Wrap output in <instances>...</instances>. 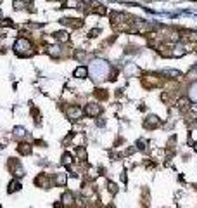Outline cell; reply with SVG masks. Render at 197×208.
I'll return each mask as SVG.
<instances>
[{
    "label": "cell",
    "mask_w": 197,
    "mask_h": 208,
    "mask_svg": "<svg viewBox=\"0 0 197 208\" xmlns=\"http://www.w3.org/2000/svg\"><path fill=\"white\" fill-rule=\"evenodd\" d=\"M185 35H187V38H189V40L197 42V33H195V31H185Z\"/></svg>",
    "instance_id": "cell-20"
},
{
    "label": "cell",
    "mask_w": 197,
    "mask_h": 208,
    "mask_svg": "<svg viewBox=\"0 0 197 208\" xmlns=\"http://www.w3.org/2000/svg\"><path fill=\"white\" fill-rule=\"evenodd\" d=\"M73 201H75V196H73V193L66 191V193L62 194V203H64V206H66V205H73Z\"/></svg>",
    "instance_id": "cell-10"
},
{
    "label": "cell",
    "mask_w": 197,
    "mask_h": 208,
    "mask_svg": "<svg viewBox=\"0 0 197 208\" xmlns=\"http://www.w3.org/2000/svg\"><path fill=\"white\" fill-rule=\"evenodd\" d=\"M66 113L71 120H78L80 116H81V109H80L78 106H69V108L66 109Z\"/></svg>",
    "instance_id": "cell-3"
},
{
    "label": "cell",
    "mask_w": 197,
    "mask_h": 208,
    "mask_svg": "<svg viewBox=\"0 0 197 208\" xmlns=\"http://www.w3.org/2000/svg\"><path fill=\"white\" fill-rule=\"evenodd\" d=\"M76 154H78V158H81V161L86 160V149L83 148V146H78V149H76Z\"/></svg>",
    "instance_id": "cell-14"
},
{
    "label": "cell",
    "mask_w": 197,
    "mask_h": 208,
    "mask_svg": "<svg viewBox=\"0 0 197 208\" xmlns=\"http://www.w3.org/2000/svg\"><path fill=\"white\" fill-rule=\"evenodd\" d=\"M19 189H21V182H19L17 179H14V180L9 182V189H7V193H9V194L16 193V191H19Z\"/></svg>",
    "instance_id": "cell-6"
},
{
    "label": "cell",
    "mask_w": 197,
    "mask_h": 208,
    "mask_svg": "<svg viewBox=\"0 0 197 208\" xmlns=\"http://www.w3.org/2000/svg\"><path fill=\"white\" fill-rule=\"evenodd\" d=\"M85 113H86L88 116H92V118H95V116H99V115L102 113V108L99 106V104H95V102H90V104H86Z\"/></svg>",
    "instance_id": "cell-2"
},
{
    "label": "cell",
    "mask_w": 197,
    "mask_h": 208,
    "mask_svg": "<svg viewBox=\"0 0 197 208\" xmlns=\"http://www.w3.org/2000/svg\"><path fill=\"white\" fill-rule=\"evenodd\" d=\"M66 180H67V179H66V175H64V174H59L56 177V184H57V186H64V184H66Z\"/></svg>",
    "instance_id": "cell-16"
},
{
    "label": "cell",
    "mask_w": 197,
    "mask_h": 208,
    "mask_svg": "<svg viewBox=\"0 0 197 208\" xmlns=\"http://www.w3.org/2000/svg\"><path fill=\"white\" fill-rule=\"evenodd\" d=\"M35 186H38V187H48V177H47V174H40L38 177H35Z\"/></svg>",
    "instance_id": "cell-4"
},
{
    "label": "cell",
    "mask_w": 197,
    "mask_h": 208,
    "mask_svg": "<svg viewBox=\"0 0 197 208\" xmlns=\"http://www.w3.org/2000/svg\"><path fill=\"white\" fill-rule=\"evenodd\" d=\"M107 187H109V191H111L112 194H116V193H118V186H116L114 182H107Z\"/></svg>",
    "instance_id": "cell-21"
},
{
    "label": "cell",
    "mask_w": 197,
    "mask_h": 208,
    "mask_svg": "<svg viewBox=\"0 0 197 208\" xmlns=\"http://www.w3.org/2000/svg\"><path fill=\"white\" fill-rule=\"evenodd\" d=\"M17 151H19V154L28 156V154H31V151H33V146L28 144V142H21V144L17 146Z\"/></svg>",
    "instance_id": "cell-5"
},
{
    "label": "cell",
    "mask_w": 197,
    "mask_h": 208,
    "mask_svg": "<svg viewBox=\"0 0 197 208\" xmlns=\"http://www.w3.org/2000/svg\"><path fill=\"white\" fill-rule=\"evenodd\" d=\"M0 208H2V206H0Z\"/></svg>",
    "instance_id": "cell-28"
},
{
    "label": "cell",
    "mask_w": 197,
    "mask_h": 208,
    "mask_svg": "<svg viewBox=\"0 0 197 208\" xmlns=\"http://www.w3.org/2000/svg\"><path fill=\"white\" fill-rule=\"evenodd\" d=\"M62 24H67L71 28H80L83 24V21H80V19H62Z\"/></svg>",
    "instance_id": "cell-8"
},
{
    "label": "cell",
    "mask_w": 197,
    "mask_h": 208,
    "mask_svg": "<svg viewBox=\"0 0 197 208\" xmlns=\"http://www.w3.org/2000/svg\"><path fill=\"white\" fill-rule=\"evenodd\" d=\"M54 208H64V203H62V201H61V203H59V201H56V203H54Z\"/></svg>",
    "instance_id": "cell-25"
},
{
    "label": "cell",
    "mask_w": 197,
    "mask_h": 208,
    "mask_svg": "<svg viewBox=\"0 0 197 208\" xmlns=\"http://www.w3.org/2000/svg\"><path fill=\"white\" fill-rule=\"evenodd\" d=\"M99 31H101V30H92V31H90V33H88V37H90V38L97 37V33H99Z\"/></svg>",
    "instance_id": "cell-24"
},
{
    "label": "cell",
    "mask_w": 197,
    "mask_h": 208,
    "mask_svg": "<svg viewBox=\"0 0 197 208\" xmlns=\"http://www.w3.org/2000/svg\"><path fill=\"white\" fill-rule=\"evenodd\" d=\"M14 49H16V52H17L19 56H31V54H33V50H31V44H30V40H26V38H19V40H16Z\"/></svg>",
    "instance_id": "cell-1"
},
{
    "label": "cell",
    "mask_w": 197,
    "mask_h": 208,
    "mask_svg": "<svg viewBox=\"0 0 197 208\" xmlns=\"http://www.w3.org/2000/svg\"><path fill=\"white\" fill-rule=\"evenodd\" d=\"M61 2H64V0H61Z\"/></svg>",
    "instance_id": "cell-27"
},
{
    "label": "cell",
    "mask_w": 197,
    "mask_h": 208,
    "mask_svg": "<svg viewBox=\"0 0 197 208\" xmlns=\"http://www.w3.org/2000/svg\"><path fill=\"white\" fill-rule=\"evenodd\" d=\"M189 75H190V76H197V66H194L192 70L189 71Z\"/></svg>",
    "instance_id": "cell-23"
},
{
    "label": "cell",
    "mask_w": 197,
    "mask_h": 208,
    "mask_svg": "<svg viewBox=\"0 0 197 208\" xmlns=\"http://www.w3.org/2000/svg\"><path fill=\"white\" fill-rule=\"evenodd\" d=\"M163 73L168 75L170 78H178V76H182V75H180V71H176V70H164Z\"/></svg>",
    "instance_id": "cell-15"
},
{
    "label": "cell",
    "mask_w": 197,
    "mask_h": 208,
    "mask_svg": "<svg viewBox=\"0 0 197 208\" xmlns=\"http://www.w3.org/2000/svg\"><path fill=\"white\" fill-rule=\"evenodd\" d=\"M75 76L76 78H86V76H88V70H86L85 66L76 68V70H75Z\"/></svg>",
    "instance_id": "cell-9"
},
{
    "label": "cell",
    "mask_w": 197,
    "mask_h": 208,
    "mask_svg": "<svg viewBox=\"0 0 197 208\" xmlns=\"http://www.w3.org/2000/svg\"><path fill=\"white\" fill-rule=\"evenodd\" d=\"M185 52H187V49L183 47V45H176V47L173 49V52H171V54H173V56H176V57H180V56H183Z\"/></svg>",
    "instance_id": "cell-12"
},
{
    "label": "cell",
    "mask_w": 197,
    "mask_h": 208,
    "mask_svg": "<svg viewBox=\"0 0 197 208\" xmlns=\"http://www.w3.org/2000/svg\"><path fill=\"white\" fill-rule=\"evenodd\" d=\"M14 9H16V11L24 9V0H14Z\"/></svg>",
    "instance_id": "cell-19"
},
{
    "label": "cell",
    "mask_w": 197,
    "mask_h": 208,
    "mask_svg": "<svg viewBox=\"0 0 197 208\" xmlns=\"http://www.w3.org/2000/svg\"><path fill=\"white\" fill-rule=\"evenodd\" d=\"M194 149H195V153H197V142H195V144H194Z\"/></svg>",
    "instance_id": "cell-26"
},
{
    "label": "cell",
    "mask_w": 197,
    "mask_h": 208,
    "mask_svg": "<svg viewBox=\"0 0 197 208\" xmlns=\"http://www.w3.org/2000/svg\"><path fill=\"white\" fill-rule=\"evenodd\" d=\"M190 99L197 102V83H194V85L190 87Z\"/></svg>",
    "instance_id": "cell-17"
},
{
    "label": "cell",
    "mask_w": 197,
    "mask_h": 208,
    "mask_svg": "<svg viewBox=\"0 0 197 208\" xmlns=\"http://www.w3.org/2000/svg\"><path fill=\"white\" fill-rule=\"evenodd\" d=\"M145 144H147V142H145L144 139H140V141L137 142V148L140 149V151H144V149H145Z\"/></svg>",
    "instance_id": "cell-22"
},
{
    "label": "cell",
    "mask_w": 197,
    "mask_h": 208,
    "mask_svg": "<svg viewBox=\"0 0 197 208\" xmlns=\"http://www.w3.org/2000/svg\"><path fill=\"white\" fill-rule=\"evenodd\" d=\"M71 163H73V156H71L69 153H64L62 154V165L64 167H69Z\"/></svg>",
    "instance_id": "cell-13"
},
{
    "label": "cell",
    "mask_w": 197,
    "mask_h": 208,
    "mask_svg": "<svg viewBox=\"0 0 197 208\" xmlns=\"http://www.w3.org/2000/svg\"><path fill=\"white\" fill-rule=\"evenodd\" d=\"M54 37H56V40H59V42H67L69 40V35H67L66 31H57V33H54Z\"/></svg>",
    "instance_id": "cell-11"
},
{
    "label": "cell",
    "mask_w": 197,
    "mask_h": 208,
    "mask_svg": "<svg viewBox=\"0 0 197 208\" xmlns=\"http://www.w3.org/2000/svg\"><path fill=\"white\" fill-rule=\"evenodd\" d=\"M159 125V118L157 116H149V118L145 120V127H149V128H156V127Z\"/></svg>",
    "instance_id": "cell-7"
},
{
    "label": "cell",
    "mask_w": 197,
    "mask_h": 208,
    "mask_svg": "<svg viewBox=\"0 0 197 208\" xmlns=\"http://www.w3.org/2000/svg\"><path fill=\"white\" fill-rule=\"evenodd\" d=\"M24 134H26V130L22 127H16L14 128V135H17V137H24Z\"/></svg>",
    "instance_id": "cell-18"
}]
</instances>
